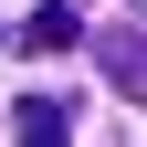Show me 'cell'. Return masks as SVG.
Wrapping results in <instances>:
<instances>
[{"instance_id":"cell-1","label":"cell","mask_w":147,"mask_h":147,"mask_svg":"<svg viewBox=\"0 0 147 147\" xmlns=\"http://www.w3.org/2000/svg\"><path fill=\"white\" fill-rule=\"evenodd\" d=\"M95 63L116 74V95H126V105H147V32H105Z\"/></svg>"},{"instance_id":"cell-3","label":"cell","mask_w":147,"mask_h":147,"mask_svg":"<svg viewBox=\"0 0 147 147\" xmlns=\"http://www.w3.org/2000/svg\"><path fill=\"white\" fill-rule=\"evenodd\" d=\"M11 126H21L32 147H53V137H74V95H21V105H11Z\"/></svg>"},{"instance_id":"cell-2","label":"cell","mask_w":147,"mask_h":147,"mask_svg":"<svg viewBox=\"0 0 147 147\" xmlns=\"http://www.w3.org/2000/svg\"><path fill=\"white\" fill-rule=\"evenodd\" d=\"M74 42H84V21H74V0H42V11L21 21V53H74Z\"/></svg>"}]
</instances>
